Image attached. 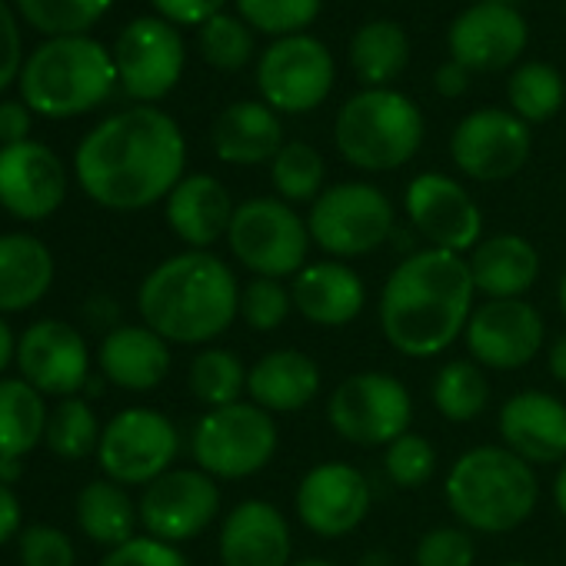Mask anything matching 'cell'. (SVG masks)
I'll list each match as a JSON object with an SVG mask.
<instances>
[{
  "mask_svg": "<svg viewBox=\"0 0 566 566\" xmlns=\"http://www.w3.org/2000/svg\"><path fill=\"white\" fill-rule=\"evenodd\" d=\"M187 144L177 120L137 104L97 124L74 154L81 190L107 210H144L184 180Z\"/></svg>",
  "mask_w": 566,
  "mask_h": 566,
  "instance_id": "1",
  "label": "cell"
},
{
  "mask_svg": "<svg viewBox=\"0 0 566 566\" xmlns=\"http://www.w3.org/2000/svg\"><path fill=\"white\" fill-rule=\"evenodd\" d=\"M473 297L470 263L460 253L413 250L394 266L380 291V331L397 354L430 360L463 337Z\"/></svg>",
  "mask_w": 566,
  "mask_h": 566,
  "instance_id": "2",
  "label": "cell"
},
{
  "mask_svg": "<svg viewBox=\"0 0 566 566\" xmlns=\"http://www.w3.org/2000/svg\"><path fill=\"white\" fill-rule=\"evenodd\" d=\"M137 311L167 344H210L240 317V283L217 253L184 250L140 280Z\"/></svg>",
  "mask_w": 566,
  "mask_h": 566,
  "instance_id": "3",
  "label": "cell"
},
{
  "mask_svg": "<svg viewBox=\"0 0 566 566\" xmlns=\"http://www.w3.org/2000/svg\"><path fill=\"white\" fill-rule=\"evenodd\" d=\"M443 500L470 533H510L530 520L539 500L536 473L506 447H473L447 473Z\"/></svg>",
  "mask_w": 566,
  "mask_h": 566,
  "instance_id": "4",
  "label": "cell"
},
{
  "mask_svg": "<svg viewBox=\"0 0 566 566\" xmlns=\"http://www.w3.org/2000/svg\"><path fill=\"white\" fill-rule=\"evenodd\" d=\"M117 87L114 54L81 38H48L21 71V101L51 120H67L94 111Z\"/></svg>",
  "mask_w": 566,
  "mask_h": 566,
  "instance_id": "5",
  "label": "cell"
},
{
  "mask_svg": "<svg viewBox=\"0 0 566 566\" xmlns=\"http://www.w3.org/2000/svg\"><path fill=\"white\" fill-rule=\"evenodd\" d=\"M334 140L344 160L360 170H397L423 144V114L410 97L397 91H360L340 107Z\"/></svg>",
  "mask_w": 566,
  "mask_h": 566,
  "instance_id": "6",
  "label": "cell"
},
{
  "mask_svg": "<svg viewBox=\"0 0 566 566\" xmlns=\"http://www.w3.org/2000/svg\"><path fill=\"white\" fill-rule=\"evenodd\" d=\"M227 243L237 263H243L253 276L283 280L307 266V250L314 240L307 220H301L287 200L253 197L233 210Z\"/></svg>",
  "mask_w": 566,
  "mask_h": 566,
  "instance_id": "7",
  "label": "cell"
},
{
  "mask_svg": "<svg viewBox=\"0 0 566 566\" xmlns=\"http://www.w3.org/2000/svg\"><path fill=\"white\" fill-rule=\"evenodd\" d=\"M197 470L213 480H243L260 473L276 453L273 413L256 403H230L207 410L190 437Z\"/></svg>",
  "mask_w": 566,
  "mask_h": 566,
  "instance_id": "8",
  "label": "cell"
},
{
  "mask_svg": "<svg viewBox=\"0 0 566 566\" xmlns=\"http://www.w3.org/2000/svg\"><path fill=\"white\" fill-rule=\"evenodd\" d=\"M307 230L324 253L354 260L374 253L394 237L397 213L387 193L374 184H337L311 203Z\"/></svg>",
  "mask_w": 566,
  "mask_h": 566,
  "instance_id": "9",
  "label": "cell"
},
{
  "mask_svg": "<svg viewBox=\"0 0 566 566\" xmlns=\"http://www.w3.org/2000/svg\"><path fill=\"white\" fill-rule=\"evenodd\" d=\"M327 420L340 440L357 447H387L410 433V390L384 370H364L337 384L327 400Z\"/></svg>",
  "mask_w": 566,
  "mask_h": 566,
  "instance_id": "10",
  "label": "cell"
},
{
  "mask_svg": "<svg viewBox=\"0 0 566 566\" xmlns=\"http://www.w3.org/2000/svg\"><path fill=\"white\" fill-rule=\"evenodd\" d=\"M180 450L177 427L150 407H130L111 417L101 433L97 463L120 486H147L170 470Z\"/></svg>",
  "mask_w": 566,
  "mask_h": 566,
  "instance_id": "11",
  "label": "cell"
},
{
  "mask_svg": "<svg viewBox=\"0 0 566 566\" xmlns=\"http://www.w3.org/2000/svg\"><path fill=\"white\" fill-rule=\"evenodd\" d=\"M256 87L266 107L280 114H307L321 107L334 87V57L317 38H280L260 57Z\"/></svg>",
  "mask_w": 566,
  "mask_h": 566,
  "instance_id": "12",
  "label": "cell"
},
{
  "mask_svg": "<svg viewBox=\"0 0 566 566\" xmlns=\"http://www.w3.org/2000/svg\"><path fill=\"white\" fill-rule=\"evenodd\" d=\"M137 513L147 536L177 546L200 536L217 520L220 486L203 470H167L144 486Z\"/></svg>",
  "mask_w": 566,
  "mask_h": 566,
  "instance_id": "13",
  "label": "cell"
},
{
  "mask_svg": "<svg viewBox=\"0 0 566 566\" xmlns=\"http://www.w3.org/2000/svg\"><path fill=\"white\" fill-rule=\"evenodd\" d=\"M117 84L127 97L154 104L167 97L184 74V41L177 28L164 18L130 21L114 44Z\"/></svg>",
  "mask_w": 566,
  "mask_h": 566,
  "instance_id": "14",
  "label": "cell"
},
{
  "mask_svg": "<svg viewBox=\"0 0 566 566\" xmlns=\"http://www.w3.org/2000/svg\"><path fill=\"white\" fill-rule=\"evenodd\" d=\"M407 217L413 230L433 247L447 253H470L483 240V213L476 200L443 174H420L410 180L403 193Z\"/></svg>",
  "mask_w": 566,
  "mask_h": 566,
  "instance_id": "15",
  "label": "cell"
},
{
  "mask_svg": "<svg viewBox=\"0 0 566 566\" xmlns=\"http://www.w3.org/2000/svg\"><path fill=\"white\" fill-rule=\"evenodd\" d=\"M543 317L539 311L523 301H483L473 307L470 324L463 331L467 350L473 364L486 370H520L543 350Z\"/></svg>",
  "mask_w": 566,
  "mask_h": 566,
  "instance_id": "16",
  "label": "cell"
},
{
  "mask_svg": "<svg viewBox=\"0 0 566 566\" xmlns=\"http://www.w3.org/2000/svg\"><path fill=\"white\" fill-rule=\"evenodd\" d=\"M530 144H533L530 127L516 114L483 107L457 124L450 154H453V164L467 177L496 184V180L513 177L526 164Z\"/></svg>",
  "mask_w": 566,
  "mask_h": 566,
  "instance_id": "17",
  "label": "cell"
},
{
  "mask_svg": "<svg viewBox=\"0 0 566 566\" xmlns=\"http://www.w3.org/2000/svg\"><path fill=\"white\" fill-rule=\"evenodd\" d=\"M18 370L44 397H81L91 384L87 340L64 321H38L18 340Z\"/></svg>",
  "mask_w": 566,
  "mask_h": 566,
  "instance_id": "18",
  "label": "cell"
},
{
  "mask_svg": "<svg viewBox=\"0 0 566 566\" xmlns=\"http://www.w3.org/2000/svg\"><path fill=\"white\" fill-rule=\"evenodd\" d=\"M370 503V480L357 467L337 460L307 470L294 493L297 520L324 539H340L354 533L367 520Z\"/></svg>",
  "mask_w": 566,
  "mask_h": 566,
  "instance_id": "19",
  "label": "cell"
},
{
  "mask_svg": "<svg viewBox=\"0 0 566 566\" xmlns=\"http://www.w3.org/2000/svg\"><path fill=\"white\" fill-rule=\"evenodd\" d=\"M67 197L64 160L38 140L0 147V207L11 217L41 223L61 210Z\"/></svg>",
  "mask_w": 566,
  "mask_h": 566,
  "instance_id": "20",
  "label": "cell"
},
{
  "mask_svg": "<svg viewBox=\"0 0 566 566\" xmlns=\"http://www.w3.org/2000/svg\"><path fill=\"white\" fill-rule=\"evenodd\" d=\"M291 523L266 500L237 503L220 523L223 566H291L294 559Z\"/></svg>",
  "mask_w": 566,
  "mask_h": 566,
  "instance_id": "21",
  "label": "cell"
},
{
  "mask_svg": "<svg viewBox=\"0 0 566 566\" xmlns=\"http://www.w3.org/2000/svg\"><path fill=\"white\" fill-rule=\"evenodd\" d=\"M526 48V24L513 8L476 4L450 28V54L467 71H503Z\"/></svg>",
  "mask_w": 566,
  "mask_h": 566,
  "instance_id": "22",
  "label": "cell"
},
{
  "mask_svg": "<svg viewBox=\"0 0 566 566\" xmlns=\"http://www.w3.org/2000/svg\"><path fill=\"white\" fill-rule=\"evenodd\" d=\"M500 437L510 453L533 463H566V403L543 390L513 394L500 407Z\"/></svg>",
  "mask_w": 566,
  "mask_h": 566,
  "instance_id": "23",
  "label": "cell"
},
{
  "mask_svg": "<svg viewBox=\"0 0 566 566\" xmlns=\"http://www.w3.org/2000/svg\"><path fill=\"white\" fill-rule=\"evenodd\" d=\"M297 314L314 327H347L360 317L367 304V287L357 270L344 260H317L307 263L291 287Z\"/></svg>",
  "mask_w": 566,
  "mask_h": 566,
  "instance_id": "24",
  "label": "cell"
},
{
  "mask_svg": "<svg viewBox=\"0 0 566 566\" xmlns=\"http://www.w3.org/2000/svg\"><path fill=\"white\" fill-rule=\"evenodd\" d=\"M101 377L120 390L147 394L170 374V344L147 324H117L97 350Z\"/></svg>",
  "mask_w": 566,
  "mask_h": 566,
  "instance_id": "25",
  "label": "cell"
},
{
  "mask_svg": "<svg viewBox=\"0 0 566 566\" xmlns=\"http://www.w3.org/2000/svg\"><path fill=\"white\" fill-rule=\"evenodd\" d=\"M233 210L237 207L227 187L210 174L184 177L167 197V223L187 250H210L220 237H227Z\"/></svg>",
  "mask_w": 566,
  "mask_h": 566,
  "instance_id": "26",
  "label": "cell"
},
{
  "mask_svg": "<svg viewBox=\"0 0 566 566\" xmlns=\"http://www.w3.org/2000/svg\"><path fill=\"white\" fill-rule=\"evenodd\" d=\"M247 394L266 413H297L321 394V367L304 350H270L250 367Z\"/></svg>",
  "mask_w": 566,
  "mask_h": 566,
  "instance_id": "27",
  "label": "cell"
},
{
  "mask_svg": "<svg viewBox=\"0 0 566 566\" xmlns=\"http://www.w3.org/2000/svg\"><path fill=\"white\" fill-rule=\"evenodd\" d=\"M470 276L476 294L490 301L526 297L539 276V253L520 233H496L470 250Z\"/></svg>",
  "mask_w": 566,
  "mask_h": 566,
  "instance_id": "28",
  "label": "cell"
},
{
  "mask_svg": "<svg viewBox=\"0 0 566 566\" xmlns=\"http://www.w3.org/2000/svg\"><path fill=\"white\" fill-rule=\"evenodd\" d=\"M54 283V253L34 233H0V314L38 307Z\"/></svg>",
  "mask_w": 566,
  "mask_h": 566,
  "instance_id": "29",
  "label": "cell"
},
{
  "mask_svg": "<svg viewBox=\"0 0 566 566\" xmlns=\"http://www.w3.org/2000/svg\"><path fill=\"white\" fill-rule=\"evenodd\" d=\"M283 147V127L273 107L256 101L230 104L213 124V150L223 164H266Z\"/></svg>",
  "mask_w": 566,
  "mask_h": 566,
  "instance_id": "30",
  "label": "cell"
},
{
  "mask_svg": "<svg viewBox=\"0 0 566 566\" xmlns=\"http://www.w3.org/2000/svg\"><path fill=\"white\" fill-rule=\"evenodd\" d=\"M74 513H77L81 533H84L91 543L107 546V549H117V546H124L127 539H134V530H137V523H140L137 503L130 500L127 486H120V483H114V480H107V476L87 483V486L77 493Z\"/></svg>",
  "mask_w": 566,
  "mask_h": 566,
  "instance_id": "31",
  "label": "cell"
},
{
  "mask_svg": "<svg viewBox=\"0 0 566 566\" xmlns=\"http://www.w3.org/2000/svg\"><path fill=\"white\" fill-rule=\"evenodd\" d=\"M48 417L41 390L24 377H0V457L24 460L34 453L48 433Z\"/></svg>",
  "mask_w": 566,
  "mask_h": 566,
  "instance_id": "32",
  "label": "cell"
},
{
  "mask_svg": "<svg viewBox=\"0 0 566 566\" xmlns=\"http://www.w3.org/2000/svg\"><path fill=\"white\" fill-rule=\"evenodd\" d=\"M407 61H410V41L403 28L390 21H374L354 34L350 64H354V74L367 84V91L394 84L403 74Z\"/></svg>",
  "mask_w": 566,
  "mask_h": 566,
  "instance_id": "33",
  "label": "cell"
},
{
  "mask_svg": "<svg viewBox=\"0 0 566 566\" xmlns=\"http://www.w3.org/2000/svg\"><path fill=\"white\" fill-rule=\"evenodd\" d=\"M430 400L437 413L450 423H470L476 420L490 403V384L483 377V367L473 360H450L437 370Z\"/></svg>",
  "mask_w": 566,
  "mask_h": 566,
  "instance_id": "34",
  "label": "cell"
},
{
  "mask_svg": "<svg viewBox=\"0 0 566 566\" xmlns=\"http://www.w3.org/2000/svg\"><path fill=\"white\" fill-rule=\"evenodd\" d=\"M247 367L233 350H220V347H207L190 360V374H187V387L190 394L207 407H230L240 403L243 390H247Z\"/></svg>",
  "mask_w": 566,
  "mask_h": 566,
  "instance_id": "35",
  "label": "cell"
},
{
  "mask_svg": "<svg viewBox=\"0 0 566 566\" xmlns=\"http://www.w3.org/2000/svg\"><path fill=\"white\" fill-rule=\"evenodd\" d=\"M101 433H104V427H101L94 407L84 397H67L51 410L44 443L51 447L54 457L77 463L101 447Z\"/></svg>",
  "mask_w": 566,
  "mask_h": 566,
  "instance_id": "36",
  "label": "cell"
},
{
  "mask_svg": "<svg viewBox=\"0 0 566 566\" xmlns=\"http://www.w3.org/2000/svg\"><path fill=\"white\" fill-rule=\"evenodd\" d=\"M14 8L48 38H81L114 8V0H14Z\"/></svg>",
  "mask_w": 566,
  "mask_h": 566,
  "instance_id": "37",
  "label": "cell"
},
{
  "mask_svg": "<svg viewBox=\"0 0 566 566\" xmlns=\"http://www.w3.org/2000/svg\"><path fill=\"white\" fill-rule=\"evenodd\" d=\"M324 157L304 140L283 144L280 154L270 160L273 187L287 203H314L324 193Z\"/></svg>",
  "mask_w": 566,
  "mask_h": 566,
  "instance_id": "38",
  "label": "cell"
},
{
  "mask_svg": "<svg viewBox=\"0 0 566 566\" xmlns=\"http://www.w3.org/2000/svg\"><path fill=\"white\" fill-rule=\"evenodd\" d=\"M510 107L523 124H543L563 107V77L549 64H523L510 77Z\"/></svg>",
  "mask_w": 566,
  "mask_h": 566,
  "instance_id": "39",
  "label": "cell"
},
{
  "mask_svg": "<svg viewBox=\"0 0 566 566\" xmlns=\"http://www.w3.org/2000/svg\"><path fill=\"white\" fill-rule=\"evenodd\" d=\"M240 18L273 38H294L321 14V0H237Z\"/></svg>",
  "mask_w": 566,
  "mask_h": 566,
  "instance_id": "40",
  "label": "cell"
},
{
  "mask_svg": "<svg viewBox=\"0 0 566 566\" xmlns=\"http://www.w3.org/2000/svg\"><path fill=\"white\" fill-rule=\"evenodd\" d=\"M200 54L217 71H240L253 57V34L243 28V21L217 14L207 24H200Z\"/></svg>",
  "mask_w": 566,
  "mask_h": 566,
  "instance_id": "41",
  "label": "cell"
},
{
  "mask_svg": "<svg viewBox=\"0 0 566 566\" xmlns=\"http://www.w3.org/2000/svg\"><path fill=\"white\" fill-rule=\"evenodd\" d=\"M291 311H294V297L280 280L253 276L240 291V317L256 334H270V331L283 327Z\"/></svg>",
  "mask_w": 566,
  "mask_h": 566,
  "instance_id": "42",
  "label": "cell"
},
{
  "mask_svg": "<svg viewBox=\"0 0 566 566\" xmlns=\"http://www.w3.org/2000/svg\"><path fill=\"white\" fill-rule=\"evenodd\" d=\"M384 470L390 476V483H397L400 490H417L423 486L433 470H437V450L427 437L420 433H403L394 443H387L384 450Z\"/></svg>",
  "mask_w": 566,
  "mask_h": 566,
  "instance_id": "43",
  "label": "cell"
},
{
  "mask_svg": "<svg viewBox=\"0 0 566 566\" xmlns=\"http://www.w3.org/2000/svg\"><path fill=\"white\" fill-rule=\"evenodd\" d=\"M417 566H473L476 543L467 526H433L420 536L413 549Z\"/></svg>",
  "mask_w": 566,
  "mask_h": 566,
  "instance_id": "44",
  "label": "cell"
},
{
  "mask_svg": "<svg viewBox=\"0 0 566 566\" xmlns=\"http://www.w3.org/2000/svg\"><path fill=\"white\" fill-rule=\"evenodd\" d=\"M18 553L24 566H74L77 563L71 536L51 523L24 526L18 536Z\"/></svg>",
  "mask_w": 566,
  "mask_h": 566,
  "instance_id": "45",
  "label": "cell"
},
{
  "mask_svg": "<svg viewBox=\"0 0 566 566\" xmlns=\"http://www.w3.org/2000/svg\"><path fill=\"white\" fill-rule=\"evenodd\" d=\"M101 566H190L187 556L154 536H134L117 549H107Z\"/></svg>",
  "mask_w": 566,
  "mask_h": 566,
  "instance_id": "46",
  "label": "cell"
},
{
  "mask_svg": "<svg viewBox=\"0 0 566 566\" xmlns=\"http://www.w3.org/2000/svg\"><path fill=\"white\" fill-rule=\"evenodd\" d=\"M24 71V41L18 28V14L8 0H0V91L21 81Z\"/></svg>",
  "mask_w": 566,
  "mask_h": 566,
  "instance_id": "47",
  "label": "cell"
},
{
  "mask_svg": "<svg viewBox=\"0 0 566 566\" xmlns=\"http://www.w3.org/2000/svg\"><path fill=\"white\" fill-rule=\"evenodd\" d=\"M150 4L170 24H207L220 14L223 0H150Z\"/></svg>",
  "mask_w": 566,
  "mask_h": 566,
  "instance_id": "48",
  "label": "cell"
},
{
  "mask_svg": "<svg viewBox=\"0 0 566 566\" xmlns=\"http://www.w3.org/2000/svg\"><path fill=\"white\" fill-rule=\"evenodd\" d=\"M31 107L24 101H0V147H11V144H24L31 140Z\"/></svg>",
  "mask_w": 566,
  "mask_h": 566,
  "instance_id": "49",
  "label": "cell"
},
{
  "mask_svg": "<svg viewBox=\"0 0 566 566\" xmlns=\"http://www.w3.org/2000/svg\"><path fill=\"white\" fill-rule=\"evenodd\" d=\"M21 520H24V510H21L14 486L0 483V546L11 543L14 536H21Z\"/></svg>",
  "mask_w": 566,
  "mask_h": 566,
  "instance_id": "50",
  "label": "cell"
},
{
  "mask_svg": "<svg viewBox=\"0 0 566 566\" xmlns=\"http://www.w3.org/2000/svg\"><path fill=\"white\" fill-rule=\"evenodd\" d=\"M433 84H437V91H440L443 97H460V94L470 87V71L460 67L457 61H450V64H443V67L437 71Z\"/></svg>",
  "mask_w": 566,
  "mask_h": 566,
  "instance_id": "51",
  "label": "cell"
},
{
  "mask_svg": "<svg viewBox=\"0 0 566 566\" xmlns=\"http://www.w3.org/2000/svg\"><path fill=\"white\" fill-rule=\"evenodd\" d=\"M546 367H549V377H553L556 384L566 387V334H559V337L549 344V350H546Z\"/></svg>",
  "mask_w": 566,
  "mask_h": 566,
  "instance_id": "52",
  "label": "cell"
},
{
  "mask_svg": "<svg viewBox=\"0 0 566 566\" xmlns=\"http://www.w3.org/2000/svg\"><path fill=\"white\" fill-rule=\"evenodd\" d=\"M14 360H18V337H14L8 317L0 314V374H4Z\"/></svg>",
  "mask_w": 566,
  "mask_h": 566,
  "instance_id": "53",
  "label": "cell"
},
{
  "mask_svg": "<svg viewBox=\"0 0 566 566\" xmlns=\"http://www.w3.org/2000/svg\"><path fill=\"white\" fill-rule=\"evenodd\" d=\"M21 473H24V460H14V457H0V483L14 486Z\"/></svg>",
  "mask_w": 566,
  "mask_h": 566,
  "instance_id": "54",
  "label": "cell"
},
{
  "mask_svg": "<svg viewBox=\"0 0 566 566\" xmlns=\"http://www.w3.org/2000/svg\"><path fill=\"white\" fill-rule=\"evenodd\" d=\"M553 503H556L559 516L566 520V463L559 467V473H556V480H553Z\"/></svg>",
  "mask_w": 566,
  "mask_h": 566,
  "instance_id": "55",
  "label": "cell"
},
{
  "mask_svg": "<svg viewBox=\"0 0 566 566\" xmlns=\"http://www.w3.org/2000/svg\"><path fill=\"white\" fill-rule=\"evenodd\" d=\"M360 566H397V563H394V556L387 549H367L360 556Z\"/></svg>",
  "mask_w": 566,
  "mask_h": 566,
  "instance_id": "56",
  "label": "cell"
},
{
  "mask_svg": "<svg viewBox=\"0 0 566 566\" xmlns=\"http://www.w3.org/2000/svg\"><path fill=\"white\" fill-rule=\"evenodd\" d=\"M559 311H563V317H566V270H563V276H559Z\"/></svg>",
  "mask_w": 566,
  "mask_h": 566,
  "instance_id": "57",
  "label": "cell"
},
{
  "mask_svg": "<svg viewBox=\"0 0 566 566\" xmlns=\"http://www.w3.org/2000/svg\"><path fill=\"white\" fill-rule=\"evenodd\" d=\"M291 566H337L331 559H301V563H291Z\"/></svg>",
  "mask_w": 566,
  "mask_h": 566,
  "instance_id": "58",
  "label": "cell"
},
{
  "mask_svg": "<svg viewBox=\"0 0 566 566\" xmlns=\"http://www.w3.org/2000/svg\"><path fill=\"white\" fill-rule=\"evenodd\" d=\"M480 4H503V8H513V0H480Z\"/></svg>",
  "mask_w": 566,
  "mask_h": 566,
  "instance_id": "59",
  "label": "cell"
},
{
  "mask_svg": "<svg viewBox=\"0 0 566 566\" xmlns=\"http://www.w3.org/2000/svg\"><path fill=\"white\" fill-rule=\"evenodd\" d=\"M503 566H526V563H503Z\"/></svg>",
  "mask_w": 566,
  "mask_h": 566,
  "instance_id": "60",
  "label": "cell"
}]
</instances>
